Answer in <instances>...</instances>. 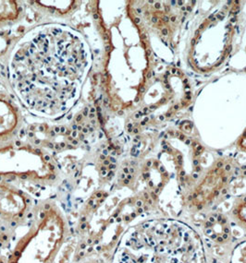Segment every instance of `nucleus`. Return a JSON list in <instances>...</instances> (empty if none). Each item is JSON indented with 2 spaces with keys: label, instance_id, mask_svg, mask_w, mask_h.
Instances as JSON below:
<instances>
[{
  "label": "nucleus",
  "instance_id": "obj_38",
  "mask_svg": "<svg viewBox=\"0 0 246 263\" xmlns=\"http://www.w3.org/2000/svg\"><path fill=\"white\" fill-rule=\"evenodd\" d=\"M186 99H188V100H191V96H186Z\"/></svg>",
  "mask_w": 246,
  "mask_h": 263
},
{
  "label": "nucleus",
  "instance_id": "obj_32",
  "mask_svg": "<svg viewBox=\"0 0 246 263\" xmlns=\"http://www.w3.org/2000/svg\"><path fill=\"white\" fill-rule=\"evenodd\" d=\"M169 135H171V136H174V132H169Z\"/></svg>",
  "mask_w": 246,
  "mask_h": 263
},
{
  "label": "nucleus",
  "instance_id": "obj_49",
  "mask_svg": "<svg viewBox=\"0 0 246 263\" xmlns=\"http://www.w3.org/2000/svg\"><path fill=\"white\" fill-rule=\"evenodd\" d=\"M145 110V112H147V110H148V108H145L144 109Z\"/></svg>",
  "mask_w": 246,
  "mask_h": 263
},
{
  "label": "nucleus",
  "instance_id": "obj_27",
  "mask_svg": "<svg viewBox=\"0 0 246 263\" xmlns=\"http://www.w3.org/2000/svg\"><path fill=\"white\" fill-rule=\"evenodd\" d=\"M155 8H156V9H160V3H156V4H155Z\"/></svg>",
  "mask_w": 246,
  "mask_h": 263
},
{
  "label": "nucleus",
  "instance_id": "obj_10",
  "mask_svg": "<svg viewBox=\"0 0 246 263\" xmlns=\"http://www.w3.org/2000/svg\"><path fill=\"white\" fill-rule=\"evenodd\" d=\"M204 150V147L202 145H198L197 146V152H201V151Z\"/></svg>",
  "mask_w": 246,
  "mask_h": 263
},
{
  "label": "nucleus",
  "instance_id": "obj_11",
  "mask_svg": "<svg viewBox=\"0 0 246 263\" xmlns=\"http://www.w3.org/2000/svg\"><path fill=\"white\" fill-rule=\"evenodd\" d=\"M169 21H171L172 23H175V22H176V16H172V17H170V18H169Z\"/></svg>",
  "mask_w": 246,
  "mask_h": 263
},
{
  "label": "nucleus",
  "instance_id": "obj_29",
  "mask_svg": "<svg viewBox=\"0 0 246 263\" xmlns=\"http://www.w3.org/2000/svg\"><path fill=\"white\" fill-rule=\"evenodd\" d=\"M151 165H152V162L148 161V162H147V166H151Z\"/></svg>",
  "mask_w": 246,
  "mask_h": 263
},
{
  "label": "nucleus",
  "instance_id": "obj_39",
  "mask_svg": "<svg viewBox=\"0 0 246 263\" xmlns=\"http://www.w3.org/2000/svg\"><path fill=\"white\" fill-rule=\"evenodd\" d=\"M163 148H164L165 150H166V149H168V146L165 144V145H163Z\"/></svg>",
  "mask_w": 246,
  "mask_h": 263
},
{
  "label": "nucleus",
  "instance_id": "obj_13",
  "mask_svg": "<svg viewBox=\"0 0 246 263\" xmlns=\"http://www.w3.org/2000/svg\"><path fill=\"white\" fill-rule=\"evenodd\" d=\"M165 9H166V11H167V12H169V11H170V8L168 7V6H166V5H165Z\"/></svg>",
  "mask_w": 246,
  "mask_h": 263
},
{
  "label": "nucleus",
  "instance_id": "obj_23",
  "mask_svg": "<svg viewBox=\"0 0 246 263\" xmlns=\"http://www.w3.org/2000/svg\"><path fill=\"white\" fill-rule=\"evenodd\" d=\"M166 117H167V118H170V117H171V113L169 112V113L166 114Z\"/></svg>",
  "mask_w": 246,
  "mask_h": 263
},
{
  "label": "nucleus",
  "instance_id": "obj_17",
  "mask_svg": "<svg viewBox=\"0 0 246 263\" xmlns=\"http://www.w3.org/2000/svg\"><path fill=\"white\" fill-rule=\"evenodd\" d=\"M196 39H192V40H191V46H195V45H196Z\"/></svg>",
  "mask_w": 246,
  "mask_h": 263
},
{
  "label": "nucleus",
  "instance_id": "obj_22",
  "mask_svg": "<svg viewBox=\"0 0 246 263\" xmlns=\"http://www.w3.org/2000/svg\"><path fill=\"white\" fill-rule=\"evenodd\" d=\"M204 28H205V24H201L200 27H199V30L201 31V30H203Z\"/></svg>",
  "mask_w": 246,
  "mask_h": 263
},
{
  "label": "nucleus",
  "instance_id": "obj_35",
  "mask_svg": "<svg viewBox=\"0 0 246 263\" xmlns=\"http://www.w3.org/2000/svg\"><path fill=\"white\" fill-rule=\"evenodd\" d=\"M239 12H240V10H236V11H235V12H234L233 14H234V15H237Z\"/></svg>",
  "mask_w": 246,
  "mask_h": 263
},
{
  "label": "nucleus",
  "instance_id": "obj_45",
  "mask_svg": "<svg viewBox=\"0 0 246 263\" xmlns=\"http://www.w3.org/2000/svg\"><path fill=\"white\" fill-rule=\"evenodd\" d=\"M149 120V118H146V119H145V122H147Z\"/></svg>",
  "mask_w": 246,
  "mask_h": 263
},
{
  "label": "nucleus",
  "instance_id": "obj_1",
  "mask_svg": "<svg viewBox=\"0 0 246 263\" xmlns=\"http://www.w3.org/2000/svg\"><path fill=\"white\" fill-rule=\"evenodd\" d=\"M112 263H206L198 232L174 219H150L129 227Z\"/></svg>",
  "mask_w": 246,
  "mask_h": 263
},
{
  "label": "nucleus",
  "instance_id": "obj_25",
  "mask_svg": "<svg viewBox=\"0 0 246 263\" xmlns=\"http://www.w3.org/2000/svg\"><path fill=\"white\" fill-rule=\"evenodd\" d=\"M177 4H178L179 6H183V1H178V2H177Z\"/></svg>",
  "mask_w": 246,
  "mask_h": 263
},
{
  "label": "nucleus",
  "instance_id": "obj_41",
  "mask_svg": "<svg viewBox=\"0 0 246 263\" xmlns=\"http://www.w3.org/2000/svg\"><path fill=\"white\" fill-rule=\"evenodd\" d=\"M168 134H166V135H165L164 136V138H165V140H167V139H168Z\"/></svg>",
  "mask_w": 246,
  "mask_h": 263
},
{
  "label": "nucleus",
  "instance_id": "obj_18",
  "mask_svg": "<svg viewBox=\"0 0 246 263\" xmlns=\"http://www.w3.org/2000/svg\"><path fill=\"white\" fill-rule=\"evenodd\" d=\"M197 142H196V141H194V142H191V146H194V147H197Z\"/></svg>",
  "mask_w": 246,
  "mask_h": 263
},
{
  "label": "nucleus",
  "instance_id": "obj_12",
  "mask_svg": "<svg viewBox=\"0 0 246 263\" xmlns=\"http://www.w3.org/2000/svg\"><path fill=\"white\" fill-rule=\"evenodd\" d=\"M187 12H191V6H188L186 8Z\"/></svg>",
  "mask_w": 246,
  "mask_h": 263
},
{
  "label": "nucleus",
  "instance_id": "obj_20",
  "mask_svg": "<svg viewBox=\"0 0 246 263\" xmlns=\"http://www.w3.org/2000/svg\"><path fill=\"white\" fill-rule=\"evenodd\" d=\"M152 77V73L149 71V72L147 73V79H151Z\"/></svg>",
  "mask_w": 246,
  "mask_h": 263
},
{
  "label": "nucleus",
  "instance_id": "obj_31",
  "mask_svg": "<svg viewBox=\"0 0 246 263\" xmlns=\"http://www.w3.org/2000/svg\"><path fill=\"white\" fill-rule=\"evenodd\" d=\"M150 108L152 109V110H155V109L156 108V106H155V105H152V106H150Z\"/></svg>",
  "mask_w": 246,
  "mask_h": 263
},
{
  "label": "nucleus",
  "instance_id": "obj_2",
  "mask_svg": "<svg viewBox=\"0 0 246 263\" xmlns=\"http://www.w3.org/2000/svg\"><path fill=\"white\" fill-rule=\"evenodd\" d=\"M17 152L0 150V223L10 229L27 220L39 191L53 185L57 168L41 152L17 158Z\"/></svg>",
  "mask_w": 246,
  "mask_h": 263
},
{
  "label": "nucleus",
  "instance_id": "obj_28",
  "mask_svg": "<svg viewBox=\"0 0 246 263\" xmlns=\"http://www.w3.org/2000/svg\"><path fill=\"white\" fill-rule=\"evenodd\" d=\"M140 22H141V21H140V18H135V23H140Z\"/></svg>",
  "mask_w": 246,
  "mask_h": 263
},
{
  "label": "nucleus",
  "instance_id": "obj_40",
  "mask_svg": "<svg viewBox=\"0 0 246 263\" xmlns=\"http://www.w3.org/2000/svg\"><path fill=\"white\" fill-rule=\"evenodd\" d=\"M142 126H145L146 125V122L145 121H143V122L141 123Z\"/></svg>",
  "mask_w": 246,
  "mask_h": 263
},
{
  "label": "nucleus",
  "instance_id": "obj_42",
  "mask_svg": "<svg viewBox=\"0 0 246 263\" xmlns=\"http://www.w3.org/2000/svg\"><path fill=\"white\" fill-rule=\"evenodd\" d=\"M182 10L185 11V10H186V8H185V7H183V8H182Z\"/></svg>",
  "mask_w": 246,
  "mask_h": 263
},
{
  "label": "nucleus",
  "instance_id": "obj_36",
  "mask_svg": "<svg viewBox=\"0 0 246 263\" xmlns=\"http://www.w3.org/2000/svg\"><path fill=\"white\" fill-rule=\"evenodd\" d=\"M180 134H181V133H180V132H176V137L180 136Z\"/></svg>",
  "mask_w": 246,
  "mask_h": 263
},
{
  "label": "nucleus",
  "instance_id": "obj_9",
  "mask_svg": "<svg viewBox=\"0 0 246 263\" xmlns=\"http://www.w3.org/2000/svg\"><path fill=\"white\" fill-rule=\"evenodd\" d=\"M169 18L168 16H164V17H163V22H164V23H169Z\"/></svg>",
  "mask_w": 246,
  "mask_h": 263
},
{
  "label": "nucleus",
  "instance_id": "obj_43",
  "mask_svg": "<svg viewBox=\"0 0 246 263\" xmlns=\"http://www.w3.org/2000/svg\"><path fill=\"white\" fill-rule=\"evenodd\" d=\"M176 4V1H171V5Z\"/></svg>",
  "mask_w": 246,
  "mask_h": 263
},
{
  "label": "nucleus",
  "instance_id": "obj_48",
  "mask_svg": "<svg viewBox=\"0 0 246 263\" xmlns=\"http://www.w3.org/2000/svg\"><path fill=\"white\" fill-rule=\"evenodd\" d=\"M134 133H138V129H134Z\"/></svg>",
  "mask_w": 246,
  "mask_h": 263
},
{
  "label": "nucleus",
  "instance_id": "obj_16",
  "mask_svg": "<svg viewBox=\"0 0 246 263\" xmlns=\"http://www.w3.org/2000/svg\"><path fill=\"white\" fill-rule=\"evenodd\" d=\"M179 138H180V139H181V140H182V141H183V140H184V138H185V137H184V135H183V134H180V136H179Z\"/></svg>",
  "mask_w": 246,
  "mask_h": 263
},
{
  "label": "nucleus",
  "instance_id": "obj_47",
  "mask_svg": "<svg viewBox=\"0 0 246 263\" xmlns=\"http://www.w3.org/2000/svg\"><path fill=\"white\" fill-rule=\"evenodd\" d=\"M147 54H151V50H147Z\"/></svg>",
  "mask_w": 246,
  "mask_h": 263
},
{
  "label": "nucleus",
  "instance_id": "obj_3",
  "mask_svg": "<svg viewBox=\"0 0 246 263\" xmlns=\"http://www.w3.org/2000/svg\"><path fill=\"white\" fill-rule=\"evenodd\" d=\"M68 236L63 211L54 201H42L12 230L7 263H55Z\"/></svg>",
  "mask_w": 246,
  "mask_h": 263
},
{
  "label": "nucleus",
  "instance_id": "obj_15",
  "mask_svg": "<svg viewBox=\"0 0 246 263\" xmlns=\"http://www.w3.org/2000/svg\"><path fill=\"white\" fill-rule=\"evenodd\" d=\"M199 33H200V30H196V32H195V35H199Z\"/></svg>",
  "mask_w": 246,
  "mask_h": 263
},
{
  "label": "nucleus",
  "instance_id": "obj_14",
  "mask_svg": "<svg viewBox=\"0 0 246 263\" xmlns=\"http://www.w3.org/2000/svg\"><path fill=\"white\" fill-rule=\"evenodd\" d=\"M232 50H233V46H229L228 50H227V53H231V52H232Z\"/></svg>",
  "mask_w": 246,
  "mask_h": 263
},
{
  "label": "nucleus",
  "instance_id": "obj_5",
  "mask_svg": "<svg viewBox=\"0 0 246 263\" xmlns=\"http://www.w3.org/2000/svg\"><path fill=\"white\" fill-rule=\"evenodd\" d=\"M12 230L0 223V263H7V254Z\"/></svg>",
  "mask_w": 246,
  "mask_h": 263
},
{
  "label": "nucleus",
  "instance_id": "obj_4",
  "mask_svg": "<svg viewBox=\"0 0 246 263\" xmlns=\"http://www.w3.org/2000/svg\"><path fill=\"white\" fill-rule=\"evenodd\" d=\"M233 223L246 231V195L237 201L231 211Z\"/></svg>",
  "mask_w": 246,
  "mask_h": 263
},
{
  "label": "nucleus",
  "instance_id": "obj_34",
  "mask_svg": "<svg viewBox=\"0 0 246 263\" xmlns=\"http://www.w3.org/2000/svg\"><path fill=\"white\" fill-rule=\"evenodd\" d=\"M183 83H184V84H186V83H188V80H187V79H185V80L183 81Z\"/></svg>",
  "mask_w": 246,
  "mask_h": 263
},
{
  "label": "nucleus",
  "instance_id": "obj_30",
  "mask_svg": "<svg viewBox=\"0 0 246 263\" xmlns=\"http://www.w3.org/2000/svg\"><path fill=\"white\" fill-rule=\"evenodd\" d=\"M140 91H141L142 92H144V91H145V87H141V88H140Z\"/></svg>",
  "mask_w": 246,
  "mask_h": 263
},
{
  "label": "nucleus",
  "instance_id": "obj_46",
  "mask_svg": "<svg viewBox=\"0 0 246 263\" xmlns=\"http://www.w3.org/2000/svg\"><path fill=\"white\" fill-rule=\"evenodd\" d=\"M172 73H176V69H175V68H173V69H172Z\"/></svg>",
  "mask_w": 246,
  "mask_h": 263
},
{
  "label": "nucleus",
  "instance_id": "obj_33",
  "mask_svg": "<svg viewBox=\"0 0 246 263\" xmlns=\"http://www.w3.org/2000/svg\"><path fill=\"white\" fill-rule=\"evenodd\" d=\"M137 12H138V13H142V9H137Z\"/></svg>",
  "mask_w": 246,
  "mask_h": 263
},
{
  "label": "nucleus",
  "instance_id": "obj_21",
  "mask_svg": "<svg viewBox=\"0 0 246 263\" xmlns=\"http://www.w3.org/2000/svg\"><path fill=\"white\" fill-rule=\"evenodd\" d=\"M174 110H178L179 108H180V105H175L173 106Z\"/></svg>",
  "mask_w": 246,
  "mask_h": 263
},
{
  "label": "nucleus",
  "instance_id": "obj_7",
  "mask_svg": "<svg viewBox=\"0 0 246 263\" xmlns=\"http://www.w3.org/2000/svg\"><path fill=\"white\" fill-rule=\"evenodd\" d=\"M161 32H162V34H163L164 36H167V35L169 34V30H168L167 28H163V29L161 30Z\"/></svg>",
  "mask_w": 246,
  "mask_h": 263
},
{
  "label": "nucleus",
  "instance_id": "obj_8",
  "mask_svg": "<svg viewBox=\"0 0 246 263\" xmlns=\"http://www.w3.org/2000/svg\"><path fill=\"white\" fill-rule=\"evenodd\" d=\"M152 23H159V18H156V17H153V18H152Z\"/></svg>",
  "mask_w": 246,
  "mask_h": 263
},
{
  "label": "nucleus",
  "instance_id": "obj_44",
  "mask_svg": "<svg viewBox=\"0 0 246 263\" xmlns=\"http://www.w3.org/2000/svg\"><path fill=\"white\" fill-rule=\"evenodd\" d=\"M166 88H167V89H169V88H170L169 84H167V85H166Z\"/></svg>",
  "mask_w": 246,
  "mask_h": 263
},
{
  "label": "nucleus",
  "instance_id": "obj_26",
  "mask_svg": "<svg viewBox=\"0 0 246 263\" xmlns=\"http://www.w3.org/2000/svg\"><path fill=\"white\" fill-rule=\"evenodd\" d=\"M160 119L161 120V121H163L165 119V116H160Z\"/></svg>",
  "mask_w": 246,
  "mask_h": 263
},
{
  "label": "nucleus",
  "instance_id": "obj_6",
  "mask_svg": "<svg viewBox=\"0 0 246 263\" xmlns=\"http://www.w3.org/2000/svg\"><path fill=\"white\" fill-rule=\"evenodd\" d=\"M230 263H246V239L235 246Z\"/></svg>",
  "mask_w": 246,
  "mask_h": 263
},
{
  "label": "nucleus",
  "instance_id": "obj_37",
  "mask_svg": "<svg viewBox=\"0 0 246 263\" xmlns=\"http://www.w3.org/2000/svg\"><path fill=\"white\" fill-rule=\"evenodd\" d=\"M194 163H195V164H196V165H197V164H198V161H194Z\"/></svg>",
  "mask_w": 246,
  "mask_h": 263
},
{
  "label": "nucleus",
  "instance_id": "obj_19",
  "mask_svg": "<svg viewBox=\"0 0 246 263\" xmlns=\"http://www.w3.org/2000/svg\"><path fill=\"white\" fill-rule=\"evenodd\" d=\"M236 20H237V18H235V17H234V18H232V20H231V23H236Z\"/></svg>",
  "mask_w": 246,
  "mask_h": 263
},
{
  "label": "nucleus",
  "instance_id": "obj_24",
  "mask_svg": "<svg viewBox=\"0 0 246 263\" xmlns=\"http://www.w3.org/2000/svg\"><path fill=\"white\" fill-rule=\"evenodd\" d=\"M185 143H186L187 145H189V144H191V141L190 140H186Z\"/></svg>",
  "mask_w": 246,
  "mask_h": 263
}]
</instances>
